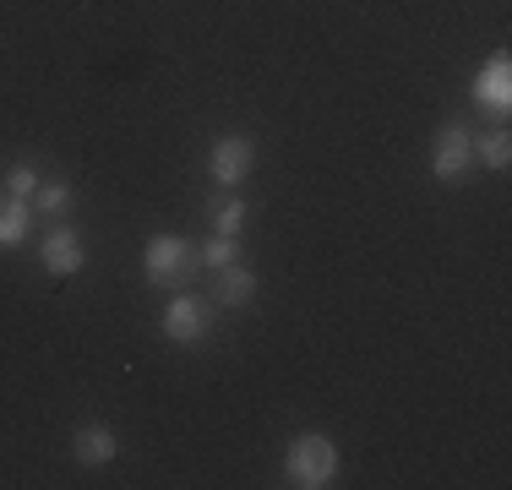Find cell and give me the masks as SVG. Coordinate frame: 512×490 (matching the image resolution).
<instances>
[{
  "mask_svg": "<svg viewBox=\"0 0 512 490\" xmlns=\"http://www.w3.org/2000/svg\"><path fill=\"white\" fill-rule=\"evenodd\" d=\"M251 169H256V142L251 137H218L213 147H207V175H213L218 186L235 191Z\"/></svg>",
  "mask_w": 512,
  "mask_h": 490,
  "instance_id": "277c9868",
  "label": "cell"
},
{
  "mask_svg": "<svg viewBox=\"0 0 512 490\" xmlns=\"http://www.w3.org/2000/svg\"><path fill=\"white\" fill-rule=\"evenodd\" d=\"M338 447L327 441L322 431H306V436H295L289 441V452H284V480L295 485V490H322V485H333L338 480Z\"/></svg>",
  "mask_w": 512,
  "mask_h": 490,
  "instance_id": "6da1fadb",
  "label": "cell"
},
{
  "mask_svg": "<svg viewBox=\"0 0 512 490\" xmlns=\"http://www.w3.org/2000/svg\"><path fill=\"white\" fill-rule=\"evenodd\" d=\"M202 262L213 267V273H218V267H229V262H235V235H213V240H207V251H202Z\"/></svg>",
  "mask_w": 512,
  "mask_h": 490,
  "instance_id": "9a60e30c",
  "label": "cell"
},
{
  "mask_svg": "<svg viewBox=\"0 0 512 490\" xmlns=\"http://www.w3.org/2000/svg\"><path fill=\"white\" fill-rule=\"evenodd\" d=\"M28 229H33V202L6 196V202H0V245H22Z\"/></svg>",
  "mask_w": 512,
  "mask_h": 490,
  "instance_id": "30bf717a",
  "label": "cell"
},
{
  "mask_svg": "<svg viewBox=\"0 0 512 490\" xmlns=\"http://www.w3.org/2000/svg\"><path fill=\"white\" fill-rule=\"evenodd\" d=\"M71 207V186L66 180H39V191H33V213H66Z\"/></svg>",
  "mask_w": 512,
  "mask_h": 490,
  "instance_id": "8fae6325",
  "label": "cell"
},
{
  "mask_svg": "<svg viewBox=\"0 0 512 490\" xmlns=\"http://www.w3.org/2000/svg\"><path fill=\"white\" fill-rule=\"evenodd\" d=\"M39 180H44V175L28 164V158H22V164H11V169H6V196H22V202H33Z\"/></svg>",
  "mask_w": 512,
  "mask_h": 490,
  "instance_id": "7c38bea8",
  "label": "cell"
},
{
  "mask_svg": "<svg viewBox=\"0 0 512 490\" xmlns=\"http://www.w3.org/2000/svg\"><path fill=\"white\" fill-rule=\"evenodd\" d=\"M474 158H485V169H507L512 164V137H507V131H496V137L474 142Z\"/></svg>",
  "mask_w": 512,
  "mask_h": 490,
  "instance_id": "4fadbf2b",
  "label": "cell"
},
{
  "mask_svg": "<svg viewBox=\"0 0 512 490\" xmlns=\"http://www.w3.org/2000/svg\"><path fill=\"white\" fill-rule=\"evenodd\" d=\"M207 322H213V316H207V305L197 300V294H169V305H164V338L169 343H202L207 338Z\"/></svg>",
  "mask_w": 512,
  "mask_h": 490,
  "instance_id": "8992f818",
  "label": "cell"
},
{
  "mask_svg": "<svg viewBox=\"0 0 512 490\" xmlns=\"http://www.w3.org/2000/svg\"><path fill=\"white\" fill-rule=\"evenodd\" d=\"M142 273H148L153 289H175L186 284L191 273H197V262H191V245L180 235H153L148 251H142Z\"/></svg>",
  "mask_w": 512,
  "mask_h": 490,
  "instance_id": "3957f363",
  "label": "cell"
},
{
  "mask_svg": "<svg viewBox=\"0 0 512 490\" xmlns=\"http://www.w3.org/2000/svg\"><path fill=\"white\" fill-rule=\"evenodd\" d=\"M39 262H44L50 278H71V273L88 267V245H82V235L71 224H55L50 235H44V245H39Z\"/></svg>",
  "mask_w": 512,
  "mask_h": 490,
  "instance_id": "5b68a950",
  "label": "cell"
},
{
  "mask_svg": "<svg viewBox=\"0 0 512 490\" xmlns=\"http://www.w3.org/2000/svg\"><path fill=\"white\" fill-rule=\"evenodd\" d=\"M474 131L463 126V120H447L442 131H436V142H431V175L442 180V186H458L463 175L474 169Z\"/></svg>",
  "mask_w": 512,
  "mask_h": 490,
  "instance_id": "7a4b0ae2",
  "label": "cell"
},
{
  "mask_svg": "<svg viewBox=\"0 0 512 490\" xmlns=\"http://www.w3.org/2000/svg\"><path fill=\"white\" fill-rule=\"evenodd\" d=\"M474 104L496 109V115L512 109V60L507 55H491L480 71H474Z\"/></svg>",
  "mask_w": 512,
  "mask_h": 490,
  "instance_id": "52a82bcc",
  "label": "cell"
},
{
  "mask_svg": "<svg viewBox=\"0 0 512 490\" xmlns=\"http://www.w3.org/2000/svg\"><path fill=\"white\" fill-rule=\"evenodd\" d=\"M115 452H120V441L99 420H88V425H77V431H71V458H77L82 469H104V463H115Z\"/></svg>",
  "mask_w": 512,
  "mask_h": 490,
  "instance_id": "ba28073f",
  "label": "cell"
},
{
  "mask_svg": "<svg viewBox=\"0 0 512 490\" xmlns=\"http://www.w3.org/2000/svg\"><path fill=\"white\" fill-rule=\"evenodd\" d=\"M240 224H246V202H240V196L213 202V229H218V235H240Z\"/></svg>",
  "mask_w": 512,
  "mask_h": 490,
  "instance_id": "5bb4252c",
  "label": "cell"
},
{
  "mask_svg": "<svg viewBox=\"0 0 512 490\" xmlns=\"http://www.w3.org/2000/svg\"><path fill=\"white\" fill-rule=\"evenodd\" d=\"M256 294H262V278H256L251 267H240V262L218 267V305H229V311H246Z\"/></svg>",
  "mask_w": 512,
  "mask_h": 490,
  "instance_id": "9c48e42d",
  "label": "cell"
}]
</instances>
